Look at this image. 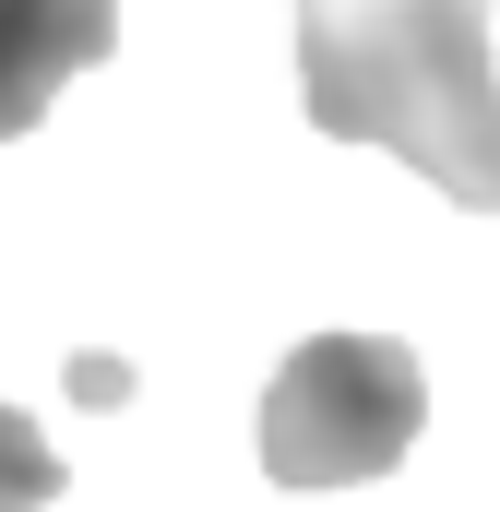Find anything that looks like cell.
<instances>
[{"label": "cell", "instance_id": "1", "mask_svg": "<svg viewBox=\"0 0 500 512\" xmlns=\"http://www.w3.org/2000/svg\"><path fill=\"white\" fill-rule=\"evenodd\" d=\"M310 131L405 155L465 215H500V72L489 0H298Z\"/></svg>", "mask_w": 500, "mask_h": 512}, {"label": "cell", "instance_id": "2", "mask_svg": "<svg viewBox=\"0 0 500 512\" xmlns=\"http://www.w3.org/2000/svg\"><path fill=\"white\" fill-rule=\"evenodd\" d=\"M429 429V370L393 334H310L262 382V477L274 489H358L393 477Z\"/></svg>", "mask_w": 500, "mask_h": 512}, {"label": "cell", "instance_id": "3", "mask_svg": "<svg viewBox=\"0 0 500 512\" xmlns=\"http://www.w3.org/2000/svg\"><path fill=\"white\" fill-rule=\"evenodd\" d=\"M108 48H120V0H0V143H24L48 96Z\"/></svg>", "mask_w": 500, "mask_h": 512}, {"label": "cell", "instance_id": "4", "mask_svg": "<svg viewBox=\"0 0 500 512\" xmlns=\"http://www.w3.org/2000/svg\"><path fill=\"white\" fill-rule=\"evenodd\" d=\"M36 501H60V453L24 405H0V512H36Z\"/></svg>", "mask_w": 500, "mask_h": 512}]
</instances>
